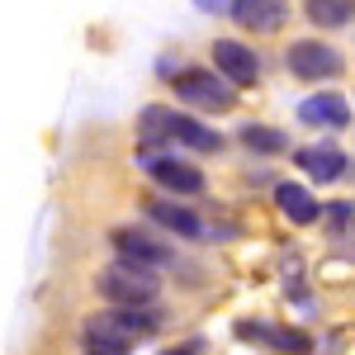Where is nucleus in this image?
Listing matches in <instances>:
<instances>
[{
    "instance_id": "f257e3e1",
    "label": "nucleus",
    "mask_w": 355,
    "mask_h": 355,
    "mask_svg": "<svg viewBox=\"0 0 355 355\" xmlns=\"http://www.w3.org/2000/svg\"><path fill=\"white\" fill-rule=\"evenodd\" d=\"M137 133H142V152H152L157 142H185L194 152H223V133H214L209 123H199L190 114H175V110H162V105H147L137 114Z\"/></svg>"
},
{
    "instance_id": "f03ea898",
    "label": "nucleus",
    "mask_w": 355,
    "mask_h": 355,
    "mask_svg": "<svg viewBox=\"0 0 355 355\" xmlns=\"http://www.w3.org/2000/svg\"><path fill=\"white\" fill-rule=\"evenodd\" d=\"M157 327H162V313H152V308H110V313L85 318V341L100 355H128L133 341H142Z\"/></svg>"
},
{
    "instance_id": "7ed1b4c3",
    "label": "nucleus",
    "mask_w": 355,
    "mask_h": 355,
    "mask_svg": "<svg viewBox=\"0 0 355 355\" xmlns=\"http://www.w3.org/2000/svg\"><path fill=\"white\" fill-rule=\"evenodd\" d=\"M171 90L190 105V110H204V114H223L237 105V85L223 81L218 71H199V67H185L171 76Z\"/></svg>"
},
{
    "instance_id": "20e7f679",
    "label": "nucleus",
    "mask_w": 355,
    "mask_h": 355,
    "mask_svg": "<svg viewBox=\"0 0 355 355\" xmlns=\"http://www.w3.org/2000/svg\"><path fill=\"white\" fill-rule=\"evenodd\" d=\"M95 289L114 308H147V303L157 299V275L142 270V266H128V261H114L110 270H100Z\"/></svg>"
},
{
    "instance_id": "39448f33",
    "label": "nucleus",
    "mask_w": 355,
    "mask_h": 355,
    "mask_svg": "<svg viewBox=\"0 0 355 355\" xmlns=\"http://www.w3.org/2000/svg\"><path fill=\"white\" fill-rule=\"evenodd\" d=\"M110 242H114V251H119V261L142 266V270H162V266H171V261H175V256H171V246H166L162 237L137 232V227H114Z\"/></svg>"
},
{
    "instance_id": "423d86ee",
    "label": "nucleus",
    "mask_w": 355,
    "mask_h": 355,
    "mask_svg": "<svg viewBox=\"0 0 355 355\" xmlns=\"http://www.w3.org/2000/svg\"><path fill=\"white\" fill-rule=\"evenodd\" d=\"M289 71L299 81H331V76H341V53L318 38H299V43H289Z\"/></svg>"
},
{
    "instance_id": "0eeeda50",
    "label": "nucleus",
    "mask_w": 355,
    "mask_h": 355,
    "mask_svg": "<svg viewBox=\"0 0 355 355\" xmlns=\"http://www.w3.org/2000/svg\"><path fill=\"white\" fill-rule=\"evenodd\" d=\"M142 166H147V175L171 194H199L204 190V171H194L190 162H180V157H157V152H142Z\"/></svg>"
},
{
    "instance_id": "6e6552de",
    "label": "nucleus",
    "mask_w": 355,
    "mask_h": 355,
    "mask_svg": "<svg viewBox=\"0 0 355 355\" xmlns=\"http://www.w3.org/2000/svg\"><path fill=\"white\" fill-rule=\"evenodd\" d=\"M214 67H218L223 81H232V85H251L261 76L256 53H251L246 43H237V38H218V43H214Z\"/></svg>"
},
{
    "instance_id": "1a4fd4ad",
    "label": "nucleus",
    "mask_w": 355,
    "mask_h": 355,
    "mask_svg": "<svg viewBox=\"0 0 355 355\" xmlns=\"http://www.w3.org/2000/svg\"><path fill=\"white\" fill-rule=\"evenodd\" d=\"M227 15L242 28H251V33H275L289 19V0H232Z\"/></svg>"
},
{
    "instance_id": "9d476101",
    "label": "nucleus",
    "mask_w": 355,
    "mask_h": 355,
    "mask_svg": "<svg viewBox=\"0 0 355 355\" xmlns=\"http://www.w3.org/2000/svg\"><path fill=\"white\" fill-rule=\"evenodd\" d=\"M299 119L308 128H346L351 123V105H346V95H308L299 105Z\"/></svg>"
},
{
    "instance_id": "9b49d317",
    "label": "nucleus",
    "mask_w": 355,
    "mask_h": 355,
    "mask_svg": "<svg viewBox=\"0 0 355 355\" xmlns=\"http://www.w3.org/2000/svg\"><path fill=\"white\" fill-rule=\"evenodd\" d=\"M299 171L313 180V185H327V180H336V175L346 171V152H341V147H331V142L303 147V152H299Z\"/></svg>"
},
{
    "instance_id": "f8f14e48",
    "label": "nucleus",
    "mask_w": 355,
    "mask_h": 355,
    "mask_svg": "<svg viewBox=\"0 0 355 355\" xmlns=\"http://www.w3.org/2000/svg\"><path fill=\"white\" fill-rule=\"evenodd\" d=\"M147 218L162 223L166 232H175V237H204V218L194 209H185V204H175V199H152Z\"/></svg>"
},
{
    "instance_id": "ddd939ff",
    "label": "nucleus",
    "mask_w": 355,
    "mask_h": 355,
    "mask_svg": "<svg viewBox=\"0 0 355 355\" xmlns=\"http://www.w3.org/2000/svg\"><path fill=\"white\" fill-rule=\"evenodd\" d=\"M275 204L284 209V218L299 223V227H308V223L322 218V204L313 199V194L303 190V185H294V180H284V185H275Z\"/></svg>"
},
{
    "instance_id": "4468645a",
    "label": "nucleus",
    "mask_w": 355,
    "mask_h": 355,
    "mask_svg": "<svg viewBox=\"0 0 355 355\" xmlns=\"http://www.w3.org/2000/svg\"><path fill=\"white\" fill-rule=\"evenodd\" d=\"M303 15L318 28H341L355 19V0H303Z\"/></svg>"
},
{
    "instance_id": "2eb2a0df",
    "label": "nucleus",
    "mask_w": 355,
    "mask_h": 355,
    "mask_svg": "<svg viewBox=\"0 0 355 355\" xmlns=\"http://www.w3.org/2000/svg\"><path fill=\"white\" fill-rule=\"evenodd\" d=\"M251 147V152H261V157H275V152H284L289 147V137L279 133V128H270V123H242V133H237Z\"/></svg>"
},
{
    "instance_id": "dca6fc26",
    "label": "nucleus",
    "mask_w": 355,
    "mask_h": 355,
    "mask_svg": "<svg viewBox=\"0 0 355 355\" xmlns=\"http://www.w3.org/2000/svg\"><path fill=\"white\" fill-rule=\"evenodd\" d=\"M266 341H270L275 351H289V355L308 351V336H303V331H266Z\"/></svg>"
},
{
    "instance_id": "f3484780",
    "label": "nucleus",
    "mask_w": 355,
    "mask_h": 355,
    "mask_svg": "<svg viewBox=\"0 0 355 355\" xmlns=\"http://www.w3.org/2000/svg\"><path fill=\"white\" fill-rule=\"evenodd\" d=\"M346 218H351V204H331V227H341Z\"/></svg>"
},
{
    "instance_id": "a211bd4d",
    "label": "nucleus",
    "mask_w": 355,
    "mask_h": 355,
    "mask_svg": "<svg viewBox=\"0 0 355 355\" xmlns=\"http://www.w3.org/2000/svg\"><path fill=\"white\" fill-rule=\"evenodd\" d=\"M199 346H204V341H185V346H171V351H162V355H199Z\"/></svg>"
},
{
    "instance_id": "6ab92c4d",
    "label": "nucleus",
    "mask_w": 355,
    "mask_h": 355,
    "mask_svg": "<svg viewBox=\"0 0 355 355\" xmlns=\"http://www.w3.org/2000/svg\"><path fill=\"white\" fill-rule=\"evenodd\" d=\"M199 10H232V0H194Z\"/></svg>"
},
{
    "instance_id": "aec40b11",
    "label": "nucleus",
    "mask_w": 355,
    "mask_h": 355,
    "mask_svg": "<svg viewBox=\"0 0 355 355\" xmlns=\"http://www.w3.org/2000/svg\"><path fill=\"white\" fill-rule=\"evenodd\" d=\"M90 355H100V351H90Z\"/></svg>"
}]
</instances>
